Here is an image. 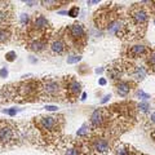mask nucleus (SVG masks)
I'll use <instances>...</instances> for the list:
<instances>
[{"instance_id":"a211bd4d","label":"nucleus","mask_w":155,"mask_h":155,"mask_svg":"<svg viewBox=\"0 0 155 155\" xmlns=\"http://www.w3.org/2000/svg\"><path fill=\"white\" fill-rule=\"evenodd\" d=\"M89 128H91V124L84 123V124L80 127V129L76 132V136H78V137H85V136H88Z\"/></svg>"},{"instance_id":"f704fd0d","label":"nucleus","mask_w":155,"mask_h":155,"mask_svg":"<svg viewBox=\"0 0 155 155\" xmlns=\"http://www.w3.org/2000/svg\"><path fill=\"white\" fill-rule=\"evenodd\" d=\"M96 72H97V74H100V72H102V69H97Z\"/></svg>"},{"instance_id":"bb28decb","label":"nucleus","mask_w":155,"mask_h":155,"mask_svg":"<svg viewBox=\"0 0 155 155\" xmlns=\"http://www.w3.org/2000/svg\"><path fill=\"white\" fill-rule=\"evenodd\" d=\"M137 96L140 97V98L145 100V101H146V100H149V98H150V96H149L147 93H145L143 91H138V92H137Z\"/></svg>"},{"instance_id":"c756f323","label":"nucleus","mask_w":155,"mask_h":155,"mask_svg":"<svg viewBox=\"0 0 155 155\" xmlns=\"http://www.w3.org/2000/svg\"><path fill=\"white\" fill-rule=\"evenodd\" d=\"M109 98H110V94H109V96H105V97H104V100H102V101H101V102H102V104H105V102H107V100H109Z\"/></svg>"},{"instance_id":"9d476101","label":"nucleus","mask_w":155,"mask_h":155,"mask_svg":"<svg viewBox=\"0 0 155 155\" xmlns=\"http://www.w3.org/2000/svg\"><path fill=\"white\" fill-rule=\"evenodd\" d=\"M125 28H127V25L122 19H114V21H111L107 25V31L111 34H115V35H118L120 38L124 36Z\"/></svg>"},{"instance_id":"0eeeda50","label":"nucleus","mask_w":155,"mask_h":155,"mask_svg":"<svg viewBox=\"0 0 155 155\" xmlns=\"http://www.w3.org/2000/svg\"><path fill=\"white\" fill-rule=\"evenodd\" d=\"M91 149H92V151H96L98 154H106L110 150V143L105 138L94 137L91 141Z\"/></svg>"},{"instance_id":"393cba45","label":"nucleus","mask_w":155,"mask_h":155,"mask_svg":"<svg viewBox=\"0 0 155 155\" xmlns=\"http://www.w3.org/2000/svg\"><path fill=\"white\" fill-rule=\"evenodd\" d=\"M138 109L142 111V113H147L149 111V109H150V105L147 104V102H141L138 105Z\"/></svg>"},{"instance_id":"9b49d317","label":"nucleus","mask_w":155,"mask_h":155,"mask_svg":"<svg viewBox=\"0 0 155 155\" xmlns=\"http://www.w3.org/2000/svg\"><path fill=\"white\" fill-rule=\"evenodd\" d=\"M105 122V115L102 109H97L93 111V114L91 115V125H93L94 128H98L104 124Z\"/></svg>"},{"instance_id":"aec40b11","label":"nucleus","mask_w":155,"mask_h":155,"mask_svg":"<svg viewBox=\"0 0 155 155\" xmlns=\"http://www.w3.org/2000/svg\"><path fill=\"white\" fill-rule=\"evenodd\" d=\"M115 155H130V151L128 147L125 146H119L115 150Z\"/></svg>"},{"instance_id":"f8f14e48","label":"nucleus","mask_w":155,"mask_h":155,"mask_svg":"<svg viewBox=\"0 0 155 155\" xmlns=\"http://www.w3.org/2000/svg\"><path fill=\"white\" fill-rule=\"evenodd\" d=\"M145 53H146V47H145V45H140V44L130 47L128 49V56L130 58H138V57L143 56Z\"/></svg>"},{"instance_id":"2f4dec72","label":"nucleus","mask_w":155,"mask_h":155,"mask_svg":"<svg viewBox=\"0 0 155 155\" xmlns=\"http://www.w3.org/2000/svg\"><path fill=\"white\" fill-rule=\"evenodd\" d=\"M100 84H101V85H105V84H106V80H105V79H100Z\"/></svg>"},{"instance_id":"20e7f679","label":"nucleus","mask_w":155,"mask_h":155,"mask_svg":"<svg viewBox=\"0 0 155 155\" xmlns=\"http://www.w3.org/2000/svg\"><path fill=\"white\" fill-rule=\"evenodd\" d=\"M61 91H64V85L62 81L53 80V79H43L41 80V93L43 96L47 97H58L61 93Z\"/></svg>"},{"instance_id":"f3484780","label":"nucleus","mask_w":155,"mask_h":155,"mask_svg":"<svg viewBox=\"0 0 155 155\" xmlns=\"http://www.w3.org/2000/svg\"><path fill=\"white\" fill-rule=\"evenodd\" d=\"M145 76H146V70H145L142 66H137V67H136L134 71H133V78H134V79L142 80Z\"/></svg>"},{"instance_id":"b1692460","label":"nucleus","mask_w":155,"mask_h":155,"mask_svg":"<svg viewBox=\"0 0 155 155\" xmlns=\"http://www.w3.org/2000/svg\"><path fill=\"white\" fill-rule=\"evenodd\" d=\"M147 64H149V66L155 67V52H153V53H150V54H149V57H147Z\"/></svg>"},{"instance_id":"412c9836","label":"nucleus","mask_w":155,"mask_h":155,"mask_svg":"<svg viewBox=\"0 0 155 155\" xmlns=\"http://www.w3.org/2000/svg\"><path fill=\"white\" fill-rule=\"evenodd\" d=\"M81 60V57L79 56V54H71V56H69L67 57V64H78Z\"/></svg>"},{"instance_id":"4be33fe9","label":"nucleus","mask_w":155,"mask_h":155,"mask_svg":"<svg viewBox=\"0 0 155 155\" xmlns=\"http://www.w3.org/2000/svg\"><path fill=\"white\" fill-rule=\"evenodd\" d=\"M67 14H69L70 17H72V18L78 17V14H79V7H71L70 11L67 12Z\"/></svg>"},{"instance_id":"473e14b6","label":"nucleus","mask_w":155,"mask_h":155,"mask_svg":"<svg viewBox=\"0 0 155 155\" xmlns=\"http://www.w3.org/2000/svg\"><path fill=\"white\" fill-rule=\"evenodd\" d=\"M88 4H98V0H93V2H88Z\"/></svg>"},{"instance_id":"cd10ccee","label":"nucleus","mask_w":155,"mask_h":155,"mask_svg":"<svg viewBox=\"0 0 155 155\" xmlns=\"http://www.w3.org/2000/svg\"><path fill=\"white\" fill-rule=\"evenodd\" d=\"M8 76V70L5 67H3L2 70H0V78H7Z\"/></svg>"},{"instance_id":"6e6552de","label":"nucleus","mask_w":155,"mask_h":155,"mask_svg":"<svg viewBox=\"0 0 155 155\" xmlns=\"http://www.w3.org/2000/svg\"><path fill=\"white\" fill-rule=\"evenodd\" d=\"M130 18L136 25H143L147 21V13L140 7H133L130 9Z\"/></svg>"},{"instance_id":"f257e3e1","label":"nucleus","mask_w":155,"mask_h":155,"mask_svg":"<svg viewBox=\"0 0 155 155\" xmlns=\"http://www.w3.org/2000/svg\"><path fill=\"white\" fill-rule=\"evenodd\" d=\"M35 124L47 140H57V136L61 133L64 125V116L40 115L35 118Z\"/></svg>"},{"instance_id":"39448f33","label":"nucleus","mask_w":155,"mask_h":155,"mask_svg":"<svg viewBox=\"0 0 155 155\" xmlns=\"http://www.w3.org/2000/svg\"><path fill=\"white\" fill-rule=\"evenodd\" d=\"M62 85L69 98H76L81 93V84L78 80L72 79V76H65L62 79Z\"/></svg>"},{"instance_id":"c85d7f7f","label":"nucleus","mask_w":155,"mask_h":155,"mask_svg":"<svg viewBox=\"0 0 155 155\" xmlns=\"http://www.w3.org/2000/svg\"><path fill=\"white\" fill-rule=\"evenodd\" d=\"M45 109H47L48 111H56L58 107H57V106H53V105H47Z\"/></svg>"},{"instance_id":"a878e982","label":"nucleus","mask_w":155,"mask_h":155,"mask_svg":"<svg viewBox=\"0 0 155 155\" xmlns=\"http://www.w3.org/2000/svg\"><path fill=\"white\" fill-rule=\"evenodd\" d=\"M18 111H19L18 109H4V110H3V113H4V114L11 115V116H14V115L18 113Z\"/></svg>"},{"instance_id":"7ed1b4c3","label":"nucleus","mask_w":155,"mask_h":155,"mask_svg":"<svg viewBox=\"0 0 155 155\" xmlns=\"http://www.w3.org/2000/svg\"><path fill=\"white\" fill-rule=\"evenodd\" d=\"M62 38H64L65 40L69 39L72 44H74L75 48H78V47L83 48L81 45H84V43H85L87 32L81 23H72V25H69L65 28V35Z\"/></svg>"},{"instance_id":"2eb2a0df","label":"nucleus","mask_w":155,"mask_h":155,"mask_svg":"<svg viewBox=\"0 0 155 155\" xmlns=\"http://www.w3.org/2000/svg\"><path fill=\"white\" fill-rule=\"evenodd\" d=\"M62 154L64 155H80V149L76 145H65L62 147Z\"/></svg>"},{"instance_id":"4468645a","label":"nucleus","mask_w":155,"mask_h":155,"mask_svg":"<svg viewBox=\"0 0 155 155\" xmlns=\"http://www.w3.org/2000/svg\"><path fill=\"white\" fill-rule=\"evenodd\" d=\"M129 91H130V84H129V81H119L118 84H116V92H118V94L119 96H127L129 93Z\"/></svg>"},{"instance_id":"c9c22d12","label":"nucleus","mask_w":155,"mask_h":155,"mask_svg":"<svg viewBox=\"0 0 155 155\" xmlns=\"http://www.w3.org/2000/svg\"><path fill=\"white\" fill-rule=\"evenodd\" d=\"M154 23H155V21H154Z\"/></svg>"},{"instance_id":"ddd939ff","label":"nucleus","mask_w":155,"mask_h":155,"mask_svg":"<svg viewBox=\"0 0 155 155\" xmlns=\"http://www.w3.org/2000/svg\"><path fill=\"white\" fill-rule=\"evenodd\" d=\"M12 38V28L9 26H2L0 27V44L8 43L9 39Z\"/></svg>"},{"instance_id":"7c9ffc66","label":"nucleus","mask_w":155,"mask_h":155,"mask_svg":"<svg viewBox=\"0 0 155 155\" xmlns=\"http://www.w3.org/2000/svg\"><path fill=\"white\" fill-rule=\"evenodd\" d=\"M151 122H153V123H155V111L151 114Z\"/></svg>"},{"instance_id":"1a4fd4ad","label":"nucleus","mask_w":155,"mask_h":155,"mask_svg":"<svg viewBox=\"0 0 155 155\" xmlns=\"http://www.w3.org/2000/svg\"><path fill=\"white\" fill-rule=\"evenodd\" d=\"M49 48L54 54H64V53L66 52V49H67V44H66V41L64 40L62 36L53 38L51 40V43H49Z\"/></svg>"},{"instance_id":"6ab92c4d","label":"nucleus","mask_w":155,"mask_h":155,"mask_svg":"<svg viewBox=\"0 0 155 155\" xmlns=\"http://www.w3.org/2000/svg\"><path fill=\"white\" fill-rule=\"evenodd\" d=\"M40 4H43V7H45L48 9H56L61 5V4H65V2H40Z\"/></svg>"},{"instance_id":"5701e85b","label":"nucleus","mask_w":155,"mask_h":155,"mask_svg":"<svg viewBox=\"0 0 155 155\" xmlns=\"http://www.w3.org/2000/svg\"><path fill=\"white\" fill-rule=\"evenodd\" d=\"M16 57H17L16 52H14V51H11V52H8L7 54H5V60H7L8 62H13L14 60H16Z\"/></svg>"},{"instance_id":"f03ea898","label":"nucleus","mask_w":155,"mask_h":155,"mask_svg":"<svg viewBox=\"0 0 155 155\" xmlns=\"http://www.w3.org/2000/svg\"><path fill=\"white\" fill-rule=\"evenodd\" d=\"M17 140H21V129L11 122L0 120V147H7L17 143Z\"/></svg>"},{"instance_id":"e433bc0d","label":"nucleus","mask_w":155,"mask_h":155,"mask_svg":"<svg viewBox=\"0 0 155 155\" xmlns=\"http://www.w3.org/2000/svg\"><path fill=\"white\" fill-rule=\"evenodd\" d=\"M154 136H155V133H154Z\"/></svg>"},{"instance_id":"72a5a7b5","label":"nucleus","mask_w":155,"mask_h":155,"mask_svg":"<svg viewBox=\"0 0 155 155\" xmlns=\"http://www.w3.org/2000/svg\"><path fill=\"white\" fill-rule=\"evenodd\" d=\"M87 98V93H83L81 94V100H85Z\"/></svg>"},{"instance_id":"dca6fc26","label":"nucleus","mask_w":155,"mask_h":155,"mask_svg":"<svg viewBox=\"0 0 155 155\" xmlns=\"http://www.w3.org/2000/svg\"><path fill=\"white\" fill-rule=\"evenodd\" d=\"M107 75L110 79H113V80L120 79V76H122V69H120V67H109Z\"/></svg>"},{"instance_id":"423d86ee","label":"nucleus","mask_w":155,"mask_h":155,"mask_svg":"<svg viewBox=\"0 0 155 155\" xmlns=\"http://www.w3.org/2000/svg\"><path fill=\"white\" fill-rule=\"evenodd\" d=\"M13 19V8L11 3L0 2V27L9 26Z\"/></svg>"}]
</instances>
